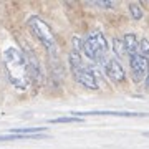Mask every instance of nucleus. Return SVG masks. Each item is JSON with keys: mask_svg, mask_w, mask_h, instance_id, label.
Returning <instances> with one entry per match:
<instances>
[{"mask_svg": "<svg viewBox=\"0 0 149 149\" xmlns=\"http://www.w3.org/2000/svg\"><path fill=\"white\" fill-rule=\"evenodd\" d=\"M129 63H131V73H133V78L136 81H144L146 76L149 73V60L143 55H133L129 56Z\"/></svg>", "mask_w": 149, "mask_h": 149, "instance_id": "39448f33", "label": "nucleus"}, {"mask_svg": "<svg viewBox=\"0 0 149 149\" xmlns=\"http://www.w3.org/2000/svg\"><path fill=\"white\" fill-rule=\"evenodd\" d=\"M48 123H83V119L76 116H68V118H56V119H50Z\"/></svg>", "mask_w": 149, "mask_h": 149, "instance_id": "ddd939ff", "label": "nucleus"}, {"mask_svg": "<svg viewBox=\"0 0 149 149\" xmlns=\"http://www.w3.org/2000/svg\"><path fill=\"white\" fill-rule=\"evenodd\" d=\"M138 48H141L139 55H143V56H146V58H148V55H149V40L143 38V40L138 43Z\"/></svg>", "mask_w": 149, "mask_h": 149, "instance_id": "f8f14e48", "label": "nucleus"}, {"mask_svg": "<svg viewBox=\"0 0 149 149\" xmlns=\"http://www.w3.org/2000/svg\"><path fill=\"white\" fill-rule=\"evenodd\" d=\"M95 3L100 5V7H104V8H111V7L114 5L113 2H109V0H95Z\"/></svg>", "mask_w": 149, "mask_h": 149, "instance_id": "4468645a", "label": "nucleus"}, {"mask_svg": "<svg viewBox=\"0 0 149 149\" xmlns=\"http://www.w3.org/2000/svg\"><path fill=\"white\" fill-rule=\"evenodd\" d=\"M83 52L88 58L95 61H103L108 55V42L101 32H90L83 40Z\"/></svg>", "mask_w": 149, "mask_h": 149, "instance_id": "7ed1b4c3", "label": "nucleus"}, {"mask_svg": "<svg viewBox=\"0 0 149 149\" xmlns=\"http://www.w3.org/2000/svg\"><path fill=\"white\" fill-rule=\"evenodd\" d=\"M47 134H2L0 141H18V139H42Z\"/></svg>", "mask_w": 149, "mask_h": 149, "instance_id": "1a4fd4ad", "label": "nucleus"}, {"mask_svg": "<svg viewBox=\"0 0 149 149\" xmlns=\"http://www.w3.org/2000/svg\"><path fill=\"white\" fill-rule=\"evenodd\" d=\"M104 71H106V76L109 78L111 81H114V83H121V81H124V70H123V66L119 65V61L114 58L108 60L106 65H104Z\"/></svg>", "mask_w": 149, "mask_h": 149, "instance_id": "423d86ee", "label": "nucleus"}, {"mask_svg": "<svg viewBox=\"0 0 149 149\" xmlns=\"http://www.w3.org/2000/svg\"><path fill=\"white\" fill-rule=\"evenodd\" d=\"M45 128H15L12 129L10 134L17 133V134H32V133H43Z\"/></svg>", "mask_w": 149, "mask_h": 149, "instance_id": "9d476101", "label": "nucleus"}, {"mask_svg": "<svg viewBox=\"0 0 149 149\" xmlns=\"http://www.w3.org/2000/svg\"><path fill=\"white\" fill-rule=\"evenodd\" d=\"M3 63H5L10 83L18 90H23L28 83V70L22 53L13 47L7 48L3 52Z\"/></svg>", "mask_w": 149, "mask_h": 149, "instance_id": "f257e3e1", "label": "nucleus"}, {"mask_svg": "<svg viewBox=\"0 0 149 149\" xmlns=\"http://www.w3.org/2000/svg\"><path fill=\"white\" fill-rule=\"evenodd\" d=\"M129 12H131L133 18H136V20L143 18V8H141L138 3H131V5H129Z\"/></svg>", "mask_w": 149, "mask_h": 149, "instance_id": "9b49d317", "label": "nucleus"}, {"mask_svg": "<svg viewBox=\"0 0 149 149\" xmlns=\"http://www.w3.org/2000/svg\"><path fill=\"white\" fill-rule=\"evenodd\" d=\"M81 116H118V118H138L146 116L144 113H133V111H85L78 113Z\"/></svg>", "mask_w": 149, "mask_h": 149, "instance_id": "0eeeda50", "label": "nucleus"}, {"mask_svg": "<svg viewBox=\"0 0 149 149\" xmlns=\"http://www.w3.org/2000/svg\"><path fill=\"white\" fill-rule=\"evenodd\" d=\"M123 48H124V52H128L129 56H133V55L138 53V38H136V35H133V33H128L126 37L123 38Z\"/></svg>", "mask_w": 149, "mask_h": 149, "instance_id": "6e6552de", "label": "nucleus"}, {"mask_svg": "<svg viewBox=\"0 0 149 149\" xmlns=\"http://www.w3.org/2000/svg\"><path fill=\"white\" fill-rule=\"evenodd\" d=\"M28 28H30V32H32L48 50H55V47H56V38H55L52 28L48 27L40 17H37V15L30 17V18H28Z\"/></svg>", "mask_w": 149, "mask_h": 149, "instance_id": "20e7f679", "label": "nucleus"}, {"mask_svg": "<svg viewBox=\"0 0 149 149\" xmlns=\"http://www.w3.org/2000/svg\"><path fill=\"white\" fill-rule=\"evenodd\" d=\"M144 136H149V131H148V133H144Z\"/></svg>", "mask_w": 149, "mask_h": 149, "instance_id": "dca6fc26", "label": "nucleus"}, {"mask_svg": "<svg viewBox=\"0 0 149 149\" xmlns=\"http://www.w3.org/2000/svg\"><path fill=\"white\" fill-rule=\"evenodd\" d=\"M144 81H146V88L149 90V73H148V76H146V80H144Z\"/></svg>", "mask_w": 149, "mask_h": 149, "instance_id": "2eb2a0df", "label": "nucleus"}, {"mask_svg": "<svg viewBox=\"0 0 149 149\" xmlns=\"http://www.w3.org/2000/svg\"><path fill=\"white\" fill-rule=\"evenodd\" d=\"M70 66H71V71H73V76L76 78L78 83H81L83 86L90 88V90H98V81L95 78V73L90 66H85L83 61H81L80 52L78 50H73L70 53Z\"/></svg>", "mask_w": 149, "mask_h": 149, "instance_id": "f03ea898", "label": "nucleus"}]
</instances>
